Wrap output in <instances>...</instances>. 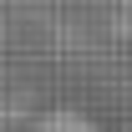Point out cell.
I'll return each mask as SVG.
<instances>
[{
	"label": "cell",
	"mask_w": 132,
	"mask_h": 132,
	"mask_svg": "<svg viewBox=\"0 0 132 132\" xmlns=\"http://www.w3.org/2000/svg\"><path fill=\"white\" fill-rule=\"evenodd\" d=\"M31 132H102V127L86 112H46V117H36Z\"/></svg>",
	"instance_id": "obj_1"
}]
</instances>
